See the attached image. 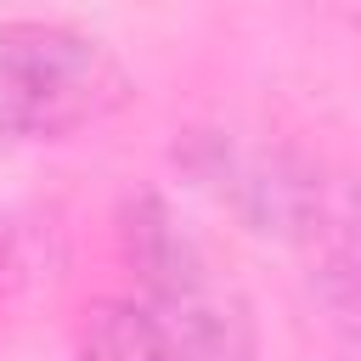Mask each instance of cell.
I'll use <instances>...</instances> for the list:
<instances>
[{
  "instance_id": "obj_1",
  "label": "cell",
  "mask_w": 361,
  "mask_h": 361,
  "mask_svg": "<svg viewBox=\"0 0 361 361\" xmlns=\"http://www.w3.org/2000/svg\"><path fill=\"white\" fill-rule=\"evenodd\" d=\"M130 293L107 316L113 361H248V322L209 248L169 203L135 197L118 220Z\"/></svg>"
},
{
  "instance_id": "obj_2",
  "label": "cell",
  "mask_w": 361,
  "mask_h": 361,
  "mask_svg": "<svg viewBox=\"0 0 361 361\" xmlns=\"http://www.w3.org/2000/svg\"><path fill=\"white\" fill-rule=\"evenodd\" d=\"M186 175L214 192L248 231L299 243L316 254V271L333 282V310H350V203L344 186L322 175L316 158H305L288 141L271 135H237V130H197L180 147Z\"/></svg>"
},
{
  "instance_id": "obj_3",
  "label": "cell",
  "mask_w": 361,
  "mask_h": 361,
  "mask_svg": "<svg viewBox=\"0 0 361 361\" xmlns=\"http://www.w3.org/2000/svg\"><path fill=\"white\" fill-rule=\"evenodd\" d=\"M124 96L130 73L107 39L56 17L0 23V130L23 141H62L113 118Z\"/></svg>"
}]
</instances>
